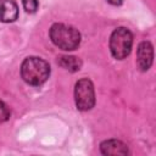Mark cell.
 <instances>
[{"instance_id": "11", "label": "cell", "mask_w": 156, "mask_h": 156, "mask_svg": "<svg viewBox=\"0 0 156 156\" xmlns=\"http://www.w3.org/2000/svg\"><path fill=\"white\" fill-rule=\"evenodd\" d=\"M107 1L112 5H121L122 4V0H107Z\"/></svg>"}, {"instance_id": "4", "label": "cell", "mask_w": 156, "mask_h": 156, "mask_svg": "<svg viewBox=\"0 0 156 156\" xmlns=\"http://www.w3.org/2000/svg\"><path fill=\"white\" fill-rule=\"evenodd\" d=\"M74 99L78 110L88 111L93 108L95 104V93L94 85L88 78H83L77 82L74 88Z\"/></svg>"}, {"instance_id": "7", "label": "cell", "mask_w": 156, "mask_h": 156, "mask_svg": "<svg viewBox=\"0 0 156 156\" xmlns=\"http://www.w3.org/2000/svg\"><path fill=\"white\" fill-rule=\"evenodd\" d=\"M100 150L104 155H127L128 154V149L126 144L116 139H111L101 143Z\"/></svg>"}, {"instance_id": "9", "label": "cell", "mask_w": 156, "mask_h": 156, "mask_svg": "<svg viewBox=\"0 0 156 156\" xmlns=\"http://www.w3.org/2000/svg\"><path fill=\"white\" fill-rule=\"evenodd\" d=\"M23 7L28 13H34L38 10V0H22Z\"/></svg>"}, {"instance_id": "5", "label": "cell", "mask_w": 156, "mask_h": 156, "mask_svg": "<svg viewBox=\"0 0 156 156\" xmlns=\"http://www.w3.org/2000/svg\"><path fill=\"white\" fill-rule=\"evenodd\" d=\"M154 50L152 45L149 41H143L138 46L136 51V63L141 71H147L152 63Z\"/></svg>"}, {"instance_id": "1", "label": "cell", "mask_w": 156, "mask_h": 156, "mask_svg": "<svg viewBox=\"0 0 156 156\" xmlns=\"http://www.w3.org/2000/svg\"><path fill=\"white\" fill-rule=\"evenodd\" d=\"M21 74L26 83L40 85L49 78L50 67L46 61L39 57H27L21 66Z\"/></svg>"}, {"instance_id": "10", "label": "cell", "mask_w": 156, "mask_h": 156, "mask_svg": "<svg viewBox=\"0 0 156 156\" xmlns=\"http://www.w3.org/2000/svg\"><path fill=\"white\" fill-rule=\"evenodd\" d=\"M9 117H10V108L4 101L0 100V123L7 121Z\"/></svg>"}, {"instance_id": "8", "label": "cell", "mask_w": 156, "mask_h": 156, "mask_svg": "<svg viewBox=\"0 0 156 156\" xmlns=\"http://www.w3.org/2000/svg\"><path fill=\"white\" fill-rule=\"evenodd\" d=\"M58 65L71 72H76L82 66V61L78 57L74 56H61L58 58Z\"/></svg>"}, {"instance_id": "2", "label": "cell", "mask_w": 156, "mask_h": 156, "mask_svg": "<svg viewBox=\"0 0 156 156\" xmlns=\"http://www.w3.org/2000/svg\"><path fill=\"white\" fill-rule=\"evenodd\" d=\"M50 38L56 46L66 51L77 49L80 43L79 32L74 27L62 23H55L50 28Z\"/></svg>"}, {"instance_id": "6", "label": "cell", "mask_w": 156, "mask_h": 156, "mask_svg": "<svg viewBox=\"0 0 156 156\" xmlns=\"http://www.w3.org/2000/svg\"><path fill=\"white\" fill-rule=\"evenodd\" d=\"M18 17V6L15 0H2L0 5V21L13 22Z\"/></svg>"}, {"instance_id": "3", "label": "cell", "mask_w": 156, "mask_h": 156, "mask_svg": "<svg viewBox=\"0 0 156 156\" xmlns=\"http://www.w3.org/2000/svg\"><path fill=\"white\" fill-rule=\"evenodd\" d=\"M132 44H133V35L130 30H128L127 28H123V27L117 28L111 34L110 50L113 57L118 60H122L129 55Z\"/></svg>"}]
</instances>
